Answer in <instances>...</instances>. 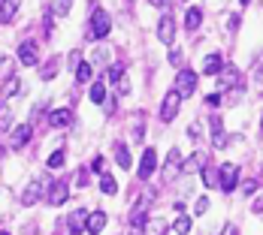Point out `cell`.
Listing matches in <instances>:
<instances>
[{"instance_id":"obj_1","label":"cell","mask_w":263,"mask_h":235,"mask_svg":"<svg viewBox=\"0 0 263 235\" xmlns=\"http://www.w3.org/2000/svg\"><path fill=\"white\" fill-rule=\"evenodd\" d=\"M197 84H200V76L194 73V70H179V76H176V84H173V91L179 94V97H194V91H197Z\"/></svg>"},{"instance_id":"obj_2","label":"cell","mask_w":263,"mask_h":235,"mask_svg":"<svg viewBox=\"0 0 263 235\" xmlns=\"http://www.w3.org/2000/svg\"><path fill=\"white\" fill-rule=\"evenodd\" d=\"M236 184H239V166L236 163H221L218 166V187L224 193H233Z\"/></svg>"},{"instance_id":"obj_3","label":"cell","mask_w":263,"mask_h":235,"mask_svg":"<svg viewBox=\"0 0 263 235\" xmlns=\"http://www.w3.org/2000/svg\"><path fill=\"white\" fill-rule=\"evenodd\" d=\"M70 199V184L67 181H49L46 184V202L49 205H64Z\"/></svg>"},{"instance_id":"obj_4","label":"cell","mask_w":263,"mask_h":235,"mask_svg":"<svg viewBox=\"0 0 263 235\" xmlns=\"http://www.w3.org/2000/svg\"><path fill=\"white\" fill-rule=\"evenodd\" d=\"M218 88H221V91L242 88V73H239V67H233V63H224V67H221V73H218Z\"/></svg>"},{"instance_id":"obj_5","label":"cell","mask_w":263,"mask_h":235,"mask_svg":"<svg viewBox=\"0 0 263 235\" xmlns=\"http://www.w3.org/2000/svg\"><path fill=\"white\" fill-rule=\"evenodd\" d=\"M109 30H112L109 15H106L103 9H94V12H91V36H94V39H106Z\"/></svg>"},{"instance_id":"obj_6","label":"cell","mask_w":263,"mask_h":235,"mask_svg":"<svg viewBox=\"0 0 263 235\" xmlns=\"http://www.w3.org/2000/svg\"><path fill=\"white\" fill-rule=\"evenodd\" d=\"M155 169H158V154H155V148H145L142 157H139V169H136V175L145 181V178H152Z\"/></svg>"},{"instance_id":"obj_7","label":"cell","mask_w":263,"mask_h":235,"mask_svg":"<svg viewBox=\"0 0 263 235\" xmlns=\"http://www.w3.org/2000/svg\"><path fill=\"white\" fill-rule=\"evenodd\" d=\"M179 105H182V97H179L176 91H170V94L163 97V103H160V121H173V118L179 115Z\"/></svg>"},{"instance_id":"obj_8","label":"cell","mask_w":263,"mask_h":235,"mask_svg":"<svg viewBox=\"0 0 263 235\" xmlns=\"http://www.w3.org/2000/svg\"><path fill=\"white\" fill-rule=\"evenodd\" d=\"M158 39L163 46H173V42H176V18H173V15H160Z\"/></svg>"},{"instance_id":"obj_9","label":"cell","mask_w":263,"mask_h":235,"mask_svg":"<svg viewBox=\"0 0 263 235\" xmlns=\"http://www.w3.org/2000/svg\"><path fill=\"white\" fill-rule=\"evenodd\" d=\"M43 190H46V181H43V178H33V181L25 187V193H22V205H25V208L36 205V199L43 196Z\"/></svg>"},{"instance_id":"obj_10","label":"cell","mask_w":263,"mask_h":235,"mask_svg":"<svg viewBox=\"0 0 263 235\" xmlns=\"http://www.w3.org/2000/svg\"><path fill=\"white\" fill-rule=\"evenodd\" d=\"M18 60H22L25 67H36V63H40V52H36V42H33V39H25V42L18 46Z\"/></svg>"},{"instance_id":"obj_11","label":"cell","mask_w":263,"mask_h":235,"mask_svg":"<svg viewBox=\"0 0 263 235\" xmlns=\"http://www.w3.org/2000/svg\"><path fill=\"white\" fill-rule=\"evenodd\" d=\"M106 220H109V217H106V211H91V214H88V220H85V232H88V235L103 232Z\"/></svg>"},{"instance_id":"obj_12","label":"cell","mask_w":263,"mask_h":235,"mask_svg":"<svg viewBox=\"0 0 263 235\" xmlns=\"http://www.w3.org/2000/svg\"><path fill=\"white\" fill-rule=\"evenodd\" d=\"M209 127H212V145L215 148H227V133H224V124H221L218 115L209 118Z\"/></svg>"},{"instance_id":"obj_13","label":"cell","mask_w":263,"mask_h":235,"mask_svg":"<svg viewBox=\"0 0 263 235\" xmlns=\"http://www.w3.org/2000/svg\"><path fill=\"white\" fill-rule=\"evenodd\" d=\"M30 136H33V127L30 124H22V127H15V133H12V151H22L27 142H30Z\"/></svg>"},{"instance_id":"obj_14","label":"cell","mask_w":263,"mask_h":235,"mask_svg":"<svg viewBox=\"0 0 263 235\" xmlns=\"http://www.w3.org/2000/svg\"><path fill=\"white\" fill-rule=\"evenodd\" d=\"M70 121H73V112L70 109H54V112H49V127H54V130L58 127H67Z\"/></svg>"},{"instance_id":"obj_15","label":"cell","mask_w":263,"mask_h":235,"mask_svg":"<svg viewBox=\"0 0 263 235\" xmlns=\"http://www.w3.org/2000/svg\"><path fill=\"white\" fill-rule=\"evenodd\" d=\"M85 220H88V214L82 208H76L70 217H67V226H70V235H79V232H85Z\"/></svg>"},{"instance_id":"obj_16","label":"cell","mask_w":263,"mask_h":235,"mask_svg":"<svg viewBox=\"0 0 263 235\" xmlns=\"http://www.w3.org/2000/svg\"><path fill=\"white\" fill-rule=\"evenodd\" d=\"M18 6H22V0H0V22H12Z\"/></svg>"},{"instance_id":"obj_17","label":"cell","mask_w":263,"mask_h":235,"mask_svg":"<svg viewBox=\"0 0 263 235\" xmlns=\"http://www.w3.org/2000/svg\"><path fill=\"white\" fill-rule=\"evenodd\" d=\"M203 166H206V154L203 151H197V154H191L187 160L182 163L184 172H203Z\"/></svg>"},{"instance_id":"obj_18","label":"cell","mask_w":263,"mask_h":235,"mask_svg":"<svg viewBox=\"0 0 263 235\" xmlns=\"http://www.w3.org/2000/svg\"><path fill=\"white\" fill-rule=\"evenodd\" d=\"M182 169V154L176 151V148H170V157H166V163H163V172H166V178L170 175H176Z\"/></svg>"},{"instance_id":"obj_19","label":"cell","mask_w":263,"mask_h":235,"mask_svg":"<svg viewBox=\"0 0 263 235\" xmlns=\"http://www.w3.org/2000/svg\"><path fill=\"white\" fill-rule=\"evenodd\" d=\"M221 67H224V57H221V54H209V57L203 60V73H206V76H218Z\"/></svg>"},{"instance_id":"obj_20","label":"cell","mask_w":263,"mask_h":235,"mask_svg":"<svg viewBox=\"0 0 263 235\" xmlns=\"http://www.w3.org/2000/svg\"><path fill=\"white\" fill-rule=\"evenodd\" d=\"M200 25H203V12H200L197 6H191V9L184 12V27H187V30L194 33V30H197Z\"/></svg>"},{"instance_id":"obj_21","label":"cell","mask_w":263,"mask_h":235,"mask_svg":"<svg viewBox=\"0 0 263 235\" xmlns=\"http://www.w3.org/2000/svg\"><path fill=\"white\" fill-rule=\"evenodd\" d=\"M200 175H203V184H206L209 190H215V187H218V169H215V166H209V163H206Z\"/></svg>"},{"instance_id":"obj_22","label":"cell","mask_w":263,"mask_h":235,"mask_svg":"<svg viewBox=\"0 0 263 235\" xmlns=\"http://www.w3.org/2000/svg\"><path fill=\"white\" fill-rule=\"evenodd\" d=\"M88 97H91V103H103L106 100V84L97 78L94 84H91V91H88Z\"/></svg>"},{"instance_id":"obj_23","label":"cell","mask_w":263,"mask_h":235,"mask_svg":"<svg viewBox=\"0 0 263 235\" xmlns=\"http://www.w3.org/2000/svg\"><path fill=\"white\" fill-rule=\"evenodd\" d=\"M115 163H118V166H121V169H130V151H127V145H118V148H115Z\"/></svg>"},{"instance_id":"obj_24","label":"cell","mask_w":263,"mask_h":235,"mask_svg":"<svg viewBox=\"0 0 263 235\" xmlns=\"http://www.w3.org/2000/svg\"><path fill=\"white\" fill-rule=\"evenodd\" d=\"M130 223H133V229H142V226L148 223V214H145V208H142V205H136V208H133Z\"/></svg>"},{"instance_id":"obj_25","label":"cell","mask_w":263,"mask_h":235,"mask_svg":"<svg viewBox=\"0 0 263 235\" xmlns=\"http://www.w3.org/2000/svg\"><path fill=\"white\" fill-rule=\"evenodd\" d=\"M9 127H12V109L3 103L0 105V133H6Z\"/></svg>"},{"instance_id":"obj_26","label":"cell","mask_w":263,"mask_h":235,"mask_svg":"<svg viewBox=\"0 0 263 235\" xmlns=\"http://www.w3.org/2000/svg\"><path fill=\"white\" fill-rule=\"evenodd\" d=\"M100 190H103L106 196H115V193H118V184H115V178H112V175H100Z\"/></svg>"},{"instance_id":"obj_27","label":"cell","mask_w":263,"mask_h":235,"mask_svg":"<svg viewBox=\"0 0 263 235\" xmlns=\"http://www.w3.org/2000/svg\"><path fill=\"white\" fill-rule=\"evenodd\" d=\"M12 57H0V81H9L12 78Z\"/></svg>"},{"instance_id":"obj_28","label":"cell","mask_w":263,"mask_h":235,"mask_svg":"<svg viewBox=\"0 0 263 235\" xmlns=\"http://www.w3.org/2000/svg\"><path fill=\"white\" fill-rule=\"evenodd\" d=\"M166 232V220H148L145 223V235H163Z\"/></svg>"},{"instance_id":"obj_29","label":"cell","mask_w":263,"mask_h":235,"mask_svg":"<svg viewBox=\"0 0 263 235\" xmlns=\"http://www.w3.org/2000/svg\"><path fill=\"white\" fill-rule=\"evenodd\" d=\"M91 76H94V67H91V63H79V67H76V78H79L82 84L91 81Z\"/></svg>"},{"instance_id":"obj_30","label":"cell","mask_w":263,"mask_h":235,"mask_svg":"<svg viewBox=\"0 0 263 235\" xmlns=\"http://www.w3.org/2000/svg\"><path fill=\"white\" fill-rule=\"evenodd\" d=\"M173 232H176V235H187V232H191V217H184V214H182V217L173 223Z\"/></svg>"},{"instance_id":"obj_31","label":"cell","mask_w":263,"mask_h":235,"mask_svg":"<svg viewBox=\"0 0 263 235\" xmlns=\"http://www.w3.org/2000/svg\"><path fill=\"white\" fill-rule=\"evenodd\" d=\"M64 160H67V154L58 148V151H52V154H49V160H46V163H49V169H61V166H64Z\"/></svg>"},{"instance_id":"obj_32","label":"cell","mask_w":263,"mask_h":235,"mask_svg":"<svg viewBox=\"0 0 263 235\" xmlns=\"http://www.w3.org/2000/svg\"><path fill=\"white\" fill-rule=\"evenodd\" d=\"M54 63H58V60H49V63H46V67L40 70V78H46V81H49V78L58 76V67H54Z\"/></svg>"},{"instance_id":"obj_33","label":"cell","mask_w":263,"mask_h":235,"mask_svg":"<svg viewBox=\"0 0 263 235\" xmlns=\"http://www.w3.org/2000/svg\"><path fill=\"white\" fill-rule=\"evenodd\" d=\"M70 6H73V0H54V15H67L70 12Z\"/></svg>"},{"instance_id":"obj_34","label":"cell","mask_w":263,"mask_h":235,"mask_svg":"<svg viewBox=\"0 0 263 235\" xmlns=\"http://www.w3.org/2000/svg\"><path fill=\"white\" fill-rule=\"evenodd\" d=\"M124 76V63H112V70H109V81H121Z\"/></svg>"},{"instance_id":"obj_35","label":"cell","mask_w":263,"mask_h":235,"mask_svg":"<svg viewBox=\"0 0 263 235\" xmlns=\"http://www.w3.org/2000/svg\"><path fill=\"white\" fill-rule=\"evenodd\" d=\"M18 91H22V84H18V78H9V81H6V97H15Z\"/></svg>"},{"instance_id":"obj_36","label":"cell","mask_w":263,"mask_h":235,"mask_svg":"<svg viewBox=\"0 0 263 235\" xmlns=\"http://www.w3.org/2000/svg\"><path fill=\"white\" fill-rule=\"evenodd\" d=\"M206 208H209V199H206V196H200V199H197V205H194V214H206Z\"/></svg>"},{"instance_id":"obj_37","label":"cell","mask_w":263,"mask_h":235,"mask_svg":"<svg viewBox=\"0 0 263 235\" xmlns=\"http://www.w3.org/2000/svg\"><path fill=\"white\" fill-rule=\"evenodd\" d=\"M91 169L103 175V157H100V154H97V157H94V160H91Z\"/></svg>"},{"instance_id":"obj_38","label":"cell","mask_w":263,"mask_h":235,"mask_svg":"<svg viewBox=\"0 0 263 235\" xmlns=\"http://www.w3.org/2000/svg\"><path fill=\"white\" fill-rule=\"evenodd\" d=\"M254 190H257V181H254V178H251V181H245V184H242V193H254Z\"/></svg>"},{"instance_id":"obj_39","label":"cell","mask_w":263,"mask_h":235,"mask_svg":"<svg viewBox=\"0 0 263 235\" xmlns=\"http://www.w3.org/2000/svg\"><path fill=\"white\" fill-rule=\"evenodd\" d=\"M206 105H221V94H209L206 97Z\"/></svg>"},{"instance_id":"obj_40","label":"cell","mask_w":263,"mask_h":235,"mask_svg":"<svg viewBox=\"0 0 263 235\" xmlns=\"http://www.w3.org/2000/svg\"><path fill=\"white\" fill-rule=\"evenodd\" d=\"M170 63H173V67H182V52H173V54H170Z\"/></svg>"},{"instance_id":"obj_41","label":"cell","mask_w":263,"mask_h":235,"mask_svg":"<svg viewBox=\"0 0 263 235\" xmlns=\"http://www.w3.org/2000/svg\"><path fill=\"white\" fill-rule=\"evenodd\" d=\"M82 63V54L79 52H70V67H79Z\"/></svg>"},{"instance_id":"obj_42","label":"cell","mask_w":263,"mask_h":235,"mask_svg":"<svg viewBox=\"0 0 263 235\" xmlns=\"http://www.w3.org/2000/svg\"><path fill=\"white\" fill-rule=\"evenodd\" d=\"M254 78H257V84L263 88V60H260V67H257V73H254Z\"/></svg>"},{"instance_id":"obj_43","label":"cell","mask_w":263,"mask_h":235,"mask_svg":"<svg viewBox=\"0 0 263 235\" xmlns=\"http://www.w3.org/2000/svg\"><path fill=\"white\" fill-rule=\"evenodd\" d=\"M221 235H236V226H233V223H227V226H224V232Z\"/></svg>"},{"instance_id":"obj_44","label":"cell","mask_w":263,"mask_h":235,"mask_svg":"<svg viewBox=\"0 0 263 235\" xmlns=\"http://www.w3.org/2000/svg\"><path fill=\"white\" fill-rule=\"evenodd\" d=\"M148 3H152V6H163V3H166V0H148Z\"/></svg>"},{"instance_id":"obj_45","label":"cell","mask_w":263,"mask_h":235,"mask_svg":"<svg viewBox=\"0 0 263 235\" xmlns=\"http://www.w3.org/2000/svg\"><path fill=\"white\" fill-rule=\"evenodd\" d=\"M130 235H145V232H142V229H130Z\"/></svg>"},{"instance_id":"obj_46","label":"cell","mask_w":263,"mask_h":235,"mask_svg":"<svg viewBox=\"0 0 263 235\" xmlns=\"http://www.w3.org/2000/svg\"><path fill=\"white\" fill-rule=\"evenodd\" d=\"M239 3H242V6H245V3H251V0H239Z\"/></svg>"},{"instance_id":"obj_47","label":"cell","mask_w":263,"mask_h":235,"mask_svg":"<svg viewBox=\"0 0 263 235\" xmlns=\"http://www.w3.org/2000/svg\"><path fill=\"white\" fill-rule=\"evenodd\" d=\"M0 157H3V148H0Z\"/></svg>"},{"instance_id":"obj_48","label":"cell","mask_w":263,"mask_h":235,"mask_svg":"<svg viewBox=\"0 0 263 235\" xmlns=\"http://www.w3.org/2000/svg\"><path fill=\"white\" fill-rule=\"evenodd\" d=\"M260 127H263V118H260Z\"/></svg>"},{"instance_id":"obj_49","label":"cell","mask_w":263,"mask_h":235,"mask_svg":"<svg viewBox=\"0 0 263 235\" xmlns=\"http://www.w3.org/2000/svg\"><path fill=\"white\" fill-rule=\"evenodd\" d=\"M0 235H9V232H0Z\"/></svg>"}]
</instances>
